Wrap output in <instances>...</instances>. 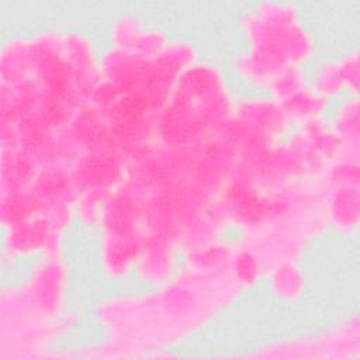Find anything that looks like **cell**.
<instances>
[{
	"label": "cell",
	"instance_id": "6da1fadb",
	"mask_svg": "<svg viewBox=\"0 0 360 360\" xmlns=\"http://www.w3.org/2000/svg\"><path fill=\"white\" fill-rule=\"evenodd\" d=\"M357 188L350 190L349 186L339 188L332 201V217L336 224L342 226L354 225L357 221L359 204H357Z\"/></svg>",
	"mask_w": 360,
	"mask_h": 360
},
{
	"label": "cell",
	"instance_id": "7a4b0ae2",
	"mask_svg": "<svg viewBox=\"0 0 360 360\" xmlns=\"http://www.w3.org/2000/svg\"><path fill=\"white\" fill-rule=\"evenodd\" d=\"M301 278L297 270L292 266H281V269L276 273L274 284L280 294L292 297L300 290Z\"/></svg>",
	"mask_w": 360,
	"mask_h": 360
},
{
	"label": "cell",
	"instance_id": "3957f363",
	"mask_svg": "<svg viewBox=\"0 0 360 360\" xmlns=\"http://www.w3.org/2000/svg\"><path fill=\"white\" fill-rule=\"evenodd\" d=\"M236 273L240 281L250 283L259 274V262L250 252H240L236 257Z\"/></svg>",
	"mask_w": 360,
	"mask_h": 360
}]
</instances>
